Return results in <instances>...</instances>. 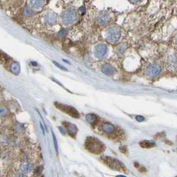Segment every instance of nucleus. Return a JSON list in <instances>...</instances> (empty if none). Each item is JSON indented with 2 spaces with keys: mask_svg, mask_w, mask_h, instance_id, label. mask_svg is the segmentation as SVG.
Returning a JSON list of instances; mask_svg holds the SVG:
<instances>
[{
  "mask_svg": "<svg viewBox=\"0 0 177 177\" xmlns=\"http://www.w3.org/2000/svg\"><path fill=\"white\" fill-rule=\"evenodd\" d=\"M85 147L88 151L94 154H100L104 151V144L95 137H88L85 141Z\"/></svg>",
  "mask_w": 177,
  "mask_h": 177,
  "instance_id": "obj_1",
  "label": "nucleus"
},
{
  "mask_svg": "<svg viewBox=\"0 0 177 177\" xmlns=\"http://www.w3.org/2000/svg\"><path fill=\"white\" fill-rule=\"evenodd\" d=\"M121 36L122 30L118 25H112L107 29L106 39L109 43H115L121 38Z\"/></svg>",
  "mask_w": 177,
  "mask_h": 177,
  "instance_id": "obj_2",
  "label": "nucleus"
},
{
  "mask_svg": "<svg viewBox=\"0 0 177 177\" xmlns=\"http://www.w3.org/2000/svg\"><path fill=\"white\" fill-rule=\"evenodd\" d=\"M55 106L58 109L61 110L62 112L70 115V116L73 118H75V119H78V118H80V115L79 112H78L74 107L58 102L55 103Z\"/></svg>",
  "mask_w": 177,
  "mask_h": 177,
  "instance_id": "obj_3",
  "label": "nucleus"
},
{
  "mask_svg": "<svg viewBox=\"0 0 177 177\" xmlns=\"http://www.w3.org/2000/svg\"><path fill=\"white\" fill-rule=\"evenodd\" d=\"M102 160L107 166H109L112 169L118 171H125V166L121 162L117 161L116 159H113L110 156H104L102 157Z\"/></svg>",
  "mask_w": 177,
  "mask_h": 177,
  "instance_id": "obj_4",
  "label": "nucleus"
},
{
  "mask_svg": "<svg viewBox=\"0 0 177 177\" xmlns=\"http://www.w3.org/2000/svg\"><path fill=\"white\" fill-rule=\"evenodd\" d=\"M77 13L74 9H68L63 12L62 15L63 21L65 24H72L77 20Z\"/></svg>",
  "mask_w": 177,
  "mask_h": 177,
  "instance_id": "obj_5",
  "label": "nucleus"
},
{
  "mask_svg": "<svg viewBox=\"0 0 177 177\" xmlns=\"http://www.w3.org/2000/svg\"><path fill=\"white\" fill-rule=\"evenodd\" d=\"M166 68L171 72L177 71V57L175 55L169 56L166 61Z\"/></svg>",
  "mask_w": 177,
  "mask_h": 177,
  "instance_id": "obj_6",
  "label": "nucleus"
},
{
  "mask_svg": "<svg viewBox=\"0 0 177 177\" xmlns=\"http://www.w3.org/2000/svg\"><path fill=\"white\" fill-rule=\"evenodd\" d=\"M161 71V67L155 63H151V65H149L147 68L146 72L147 74L151 76V77H155V76L158 75Z\"/></svg>",
  "mask_w": 177,
  "mask_h": 177,
  "instance_id": "obj_7",
  "label": "nucleus"
},
{
  "mask_svg": "<svg viewBox=\"0 0 177 177\" xmlns=\"http://www.w3.org/2000/svg\"><path fill=\"white\" fill-rule=\"evenodd\" d=\"M107 51V47L106 45L103 43L98 44L95 47L94 55L98 59L104 57Z\"/></svg>",
  "mask_w": 177,
  "mask_h": 177,
  "instance_id": "obj_8",
  "label": "nucleus"
},
{
  "mask_svg": "<svg viewBox=\"0 0 177 177\" xmlns=\"http://www.w3.org/2000/svg\"><path fill=\"white\" fill-rule=\"evenodd\" d=\"M64 129H65V131L68 132V135L72 137H75L76 135L77 134L78 132V128L75 125L68 122H63Z\"/></svg>",
  "mask_w": 177,
  "mask_h": 177,
  "instance_id": "obj_9",
  "label": "nucleus"
},
{
  "mask_svg": "<svg viewBox=\"0 0 177 177\" xmlns=\"http://www.w3.org/2000/svg\"><path fill=\"white\" fill-rule=\"evenodd\" d=\"M112 17L110 16V14L108 13L107 11H101L100 13L98 15L97 20L98 23L100 25H106L109 22L111 21Z\"/></svg>",
  "mask_w": 177,
  "mask_h": 177,
  "instance_id": "obj_10",
  "label": "nucleus"
},
{
  "mask_svg": "<svg viewBox=\"0 0 177 177\" xmlns=\"http://www.w3.org/2000/svg\"><path fill=\"white\" fill-rule=\"evenodd\" d=\"M102 73L105 75L111 76L114 74V73L115 72V68L111 65H110V64H106V65H105L104 67H102Z\"/></svg>",
  "mask_w": 177,
  "mask_h": 177,
  "instance_id": "obj_11",
  "label": "nucleus"
},
{
  "mask_svg": "<svg viewBox=\"0 0 177 177\" xmlns=\"http://www.w3.org/2000/svg\"><path fill=\"white\" fill-rule=\"evenodd\" d=\"M102 130L105 132V133L112 134L115 132V129L114 127V125H112L110 123H108V122H106V123H104L102 125Z\"/></svg>",
  "mask_w": 177,
  "mask_h": 177,
  "instance_id": "obj_12",
  "label": "nucleus"
},
{
  "mask_svg": "<svg viewBox=\"0 0 177 177\" xmlns=\"http://www.w3.org/2000/svg\"><path fill=\"white\" fill-rule=\"evenodd\" d=\"M45 21L48 24L55 23L56 21V16L55 13L49 12L45 17Z\"/></svg>",
  "mask_w": 177,
  "mask_h": 177,
  "instance_id": "obj_13",
  "label": "nucleus"
},
{
  "mask_svg": "<svg viewBox=\"0 0 177 177\" xmlns=\"http://www.w3.org/2000/svg\"><path fill=\"white\" fill-rule=\"evenodd\" d=\"M45 3V0H30V4L35 8H40L43 7Z\"/></svg>",
  "mask_w": 177,
  "mask_h": 177,
  "instance_id": "obj_14",
  "label": "nucleus"
},
{
  "mask_svg": "<svg viewBox=\"0 0 177 177\" xmlns=\"http://www.w3.org/2000/svg\"><path fill=\"white\" fill-rule=\"evenodd\" d=\"M32 169H33V165L29 163H24L21 164V170L25 173H28L31 172Z\"/></svg>",
  "mask_w": 177,
  "mask_h": 177,
  "instance_id": "obj_15",
  "label": "nucleus"
},
{
  "mask_svg": "<svg viewBox=\"0 0 177 177\" xmlns=\"http://www.w3.org/2000/svg\"><path fill=\"white\" fill-rule=\"evenodd\" d=\"M86 119L87 122L89 124L94 125L95 123H96L98 118L96 115H95L94 114H88L86 116Z\"/></svg>",
  "mask_w": 177,
  "mask_h": 177,
  "instance_id": "obj_16",
  "label": "nucleus"
},
{
  "mask_svg": "<svg viewBox=\"0 0 177 177\" xmlns=\"http://www.w3.org/2000/svg\"><path fill=\"white\" fill-rule=\"evenodd\" d=\"M140 146L143 148H151L155 146V144L153 142H151L149 141H143L139 143Z\"/></svg>",
  "mask_w": 177,
  "mask_h": 177,
  "instance_id": "obj_17",
  "label": "nucleus"
},
{
  "mask_svg": "<svg viewBox=\"0 0 177 177\" xmlns=\"http://www.w3.org/2000/svg\"><path fill=\"white\" fill-rule=\"evenodd\" d=\"M11 68L12 72H14L15 73H19V71H20V67H19V64L17 63L16 62H13L11 63Z\"/></svg>",
  "mask_w": 177,
  "mask_h": 177,
  "instance_id": "obj_18",
  "label": "nucleus"
},
{
  "mask_svg": "<svg viewBox=\"0 0 177 177\" xmlns=\"http://www.w3.org/2000/svg\"><path fill=\"white\" fill-rule=\"evenodd\" d=\"M8 109L4 106H0V116L4 117L8 114Z\"/></svg>",
  "mask_w": 177,
  "mask_h": 177,
  "instance_id": "obj_19",
  "label": "nucleus"
},
{
  "mask_svg": "<svg viewBox=\"0 0 177 177\" xmlns=\"http://www.w3.org/2000/svg\"><path fill=\"white\" fill-rule=\"evenodd\" d=\"M52 135H53V142H54V145H55V151L56 154H58V143H57V140H56V136L54 132L52 131Z\"/></svg>",
  "mask_w": 177,
  "mask_h": 177,
  "instance_id": "obj_20",
  "label": "nucleus"
},
{
  "mask_svg": "<svg viewBox=\"0 0 177 177\" xmlns=\"http://www.w3.org/2000/svg\"><path fill=\"white\" fill-rule=\"evenodd\" d=\"M53 63L55 64V65L56 66V67H58V68H60V69H62V70H64V71H68V69H66V67H64V66H63V65H61L60 64H59V63H57L56 62H55V61H53Z\"/></svg>",
  "mask_w": 177,
  "mask_h": 177,
  "instance_id": "obj_21",
  "label": "nucleus"
},
{
  "mask_svg": "<svg viewBox=\"0 0 177 177\" xmlns=\"http://www.w3.org/2000/svg\"><path fill=\"white\" fill-rule=\"evenodd\" d=\"M66 33H67V31L66 30V29H63L62 31H60V32H59L58 33V35L60 37V38H64L66 35Z\"/></svg>",
  "mask_w": 177,
  "mask_h": 177,
  "instance_id": "obj_22",
  "label": "nucleus"
},
{
  "mask_svg": "<svg viewBox=\"0 0 177 177\" xmlns=\"http://www.w3.org/2000/svg\"><path fill=\"white\" fill-rule=\"evenodd\" d=\"M136 119H137V121L142 122V121H143V120H145V118L141 117V116H137L136 117Z\"/></svg>",
  "mask_w": 177,
  "mask_h": 177,
  "instance_id": "obj_23",
  "label": "nucleus"
},
{
  "mask_svg": "<svg viewBox=\"0 0 177 177\" xmlns=\"http://www.w3.org/2000/svg\"><path fill=\"white\" fill-rule=\"evenodd\" d=\"M141 1V0H129V1L131 2V3L133 4H137L139 3Z\"/></svg>",
  "mask_w": 177,
  "mask_h": 177,
  "instance_id": "obj_24",
  "label": "nucleus"
},
{
  "mask_svg": "<svg viewBox=\"0 0 177 177\" xmlns=\"http://www.w3.org/2000/svg\"><path fill=\"white\" fill-rule=\"evenodd\" d=\"M58 129H60V131L62 132V134L63 135H66V131H65V129H63L62 127H58Z\"/></svg>",
  "mask_w": 177,
  "mask_h": 177,
  "instance_id": "obj_25",
  "label": "nucleus"
}]
</instances>
